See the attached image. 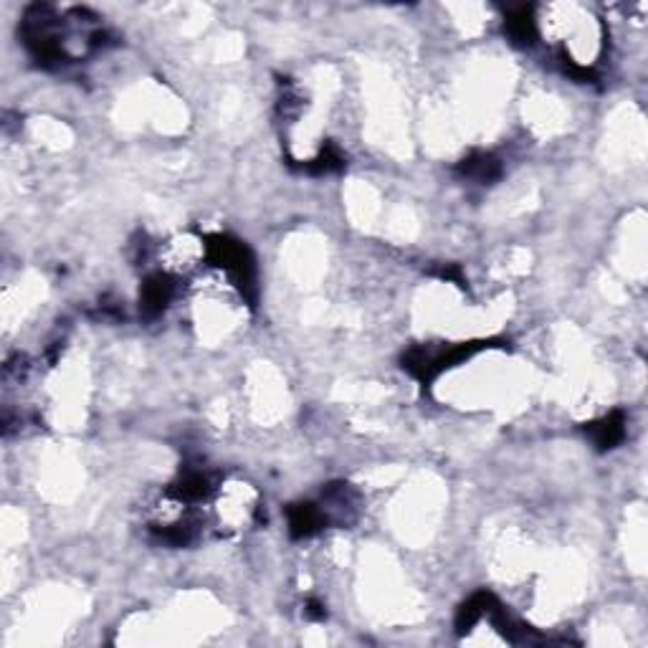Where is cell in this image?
I'll return each mask as SVG.
<instances>
[{
    "mask_svg": "<svg viewBox=\"0 0 648 648\" xmlns=\"http://www.w3.org/2000/svg\"><path fill=\"white\" fill-rule=\"evenodd\" d=\"M254 502H256V494L251 492V487L246 484L223 487L216 500L218 522H221V527H225V530H241V527L254 517L256 511Z\"/></svg>",
    "mask_w": 648,
    "mask_h": 648,
    "instance_id": "obj_1",
    "label": "cell"
}]
</instances>
